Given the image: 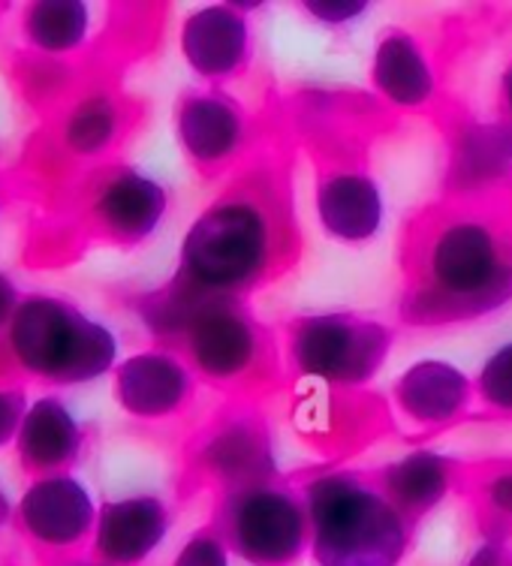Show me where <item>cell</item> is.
Returning a JSON list of instances; mask_svg holds the SVG:
<instances>
[{
    "label": "cell",
    "mask_w": 512,
    "mask_h": 566,
    "mask_svg": "<svg viewBox=\"0 0 512 566\" xmlns=\"http://www.w3.org/2000/svg\"><path fill=\"white\" fill-rule=\"evenodd\" d=\"M512 302V187L440 197L410 218L401 241L404 326L449 328Z\"/></svg>",
    "instance_id": "cell-1"
},
{
    "label": "cell",
    "mask_w": 512,
    "mask_h": 566,
    "mask_svg": "<svg viewBox=\"0 0 512 566\" xmlns=\"http://www.w3.org/2000/svg\"><path fill=\"white\" fill-rule=\"evenodd\" d=\"M293 190L272 151H253L187 227L173 281L199 295L248 298L299 260Z\"/></svg>",
    "instance_id": "cell-2"
},
{
    "label": "cell",
    "mask_w": 512,
    "mask_h": 566,
    "mask_svg": "<svg viewBox=\"0 0 512 566\" xmlns=\"http://www.w3.org/2000/svg\"><path fill=\"white\" fill-rule=\"evenodd\" d=\"M121 302L143 323L151 344L175 349L202 386L227 398H262L284 380L278 332L253 314L248 298L199 295L166 277Z\"/></svg>",
    "instance_id": "cell-3"
},
{
    "label": "cell",
    "mask_w": 512,
    "mask_h": 566,
    "mask_svg": "<svg viewBox=\"0 0 512 566\" xmlns=\"http://www.w3.org/2000/svg\"><path fill=\"white\" fill-rule=\"evenodd\" d=\"M169 206V187L124 157L94 166L36 202L22 260L31 269H61L94 248L136 251L164 227Z\"/></svg>",
    "instance_id": "cell-4"
},
{
    "label": "cell",
    "mask_w": 512,
    "mask_h": 566,
    "mask_svg": "<svg viewBox=\"0 0 512 566\" xmlns=\"http://www.w3.org/2000/svg\"><path fill=\"white\" fill-rule=\"evenodd\" d=\"M293 480L305 497L316 566H401L414 524L383 494L370 470L332 464Z\"/></svg>",
    "instance_id": "cell-5"
},
{
    "label": "cell",
    "mask_w": 512,
    "mask_h": 566,
    "mask_svg": "<svg viewBox=\"0 0 512 566\" xmlns=\"http://www.w3.org/2000/svg\"><path fill=\"white\" fill-rule=\"evenodd\" d=\"M0 356L19 386L49 392L85 386L118 368V335L73 298L24 293L0 338Z\"/></svg>",
    "instance_id": "cell-6"
},
{
    "label": "cell",
    "mask_w": 512,
    "mask_h": 566,
    "mask_svg": "<svg viewBox=\"0 0 512 566\" xmlns=\"http://www.w3.org/2000/svg\"><path fill=\"white\" fill-rule=\"evenodd\" d=\"M290 377L302 386L365 392L393 356L395 328L353 311H314L278 328Z\"/></svg>",
    "instance_id": "cell-7"
},
{
    "label": "cell",
    "mask_w": 512,
    "mask_h": 566,
    "mask_svg": "<svg viewBox=\"0 0 512 566\" xmlns=\"http://www.w3.org/2000/svg\"><path fill=\"white\" fill-rule=\"evenodd\" d=\"M284 476L278 437L260 398H223L181 449V489L220 491Z\"/></svg>",
    "instance_id": "cell-8"
},
{
    "label": "cell",
    "mask_w": 512,
    "mask_h": 566,
    "mask_svg": "<svg viewBox=\"0 0 512 566\" xmlns=\"http://www.w3.org/2000/svg\"><path fill=\"white\" fill-rule=\"evenodd\" d=\"M208 524L248 566H295L311 555V518L293 476L211 494Z\"/></svg>",
    "instance_id": "cell-9"
},
{
    "label": "cell",
    "mask_w": 512,
    "mask_h": 566,
    "mask_svg": "<svg viewBox=\"0 0 512 566\" xmlns=\"http://www.w3.org/2000/svg\"><path fill=\"white\" fill-rule=\"evenodd\" d=\"M100 503L76 473L28 482L12 506V531L33 566L76 564L91 552Z\"/></svg>",
    "instance_id": "cell-10"
},
{
    "label": "cell",
    "mask_w": 512,
    "mask_h": 566,
    "mask_svg": "<svg viewBox=\"0 0 512 566\" xmlns=\"http://www.w3.org/2000/svg\"><path fill=\"white\" fill-rule=\"evenodd\" d=\"M173 130L190 169L206 181H227L257 148L251 112L227 87H185L175 99Z\"/></svg>",
    "instance_id": "cell-11"
},
{
    "label": "cell",
    "mask_w": 512,
    "mask_h": 566,
    "mask_svg": "<svg viewBox=\"0 0 512 566\" xmlns=\"http://www.w3.org/2000/svg\"><path fill=\"white\" fill-rule=\"evenodd\" d=\"M260 3H208L185 15L178 28V49L199 85L227 87L251 73L257 33L251 15Z\"/></svg>",
    "instance_id": "cell-12"
},
{
    "label": "cell",
    "mask_w": 512,
    "mask_h": 566,
    "mask_svg": "<svg viewBox=\"0 0 512 566\" xmlns=\"http://www.w3.org/2000/svg\"><path fill=\"white\" fill-rule=\"evenodd\" d=\"M202 382L175 349L151 347L130 353L112 370V395L121 413L143 424H166L194 410Z\"/></svg>",
    "instance_id": "cell-13"
},
{
    "label": "cell",
    "mask_w": 512,
    "mask_h": 566,
    "mask_svg": "<svg viewBox=\"0 0 512 566\" xmlns=\"http://www.w3.org/2000/svg\"><path fill=\"white\" fill-rule=\"evenodd\" d=\"M314 211L328 239L359 248L380 235L386 199L359 157H323L314 175Z\"/></svg>",
    "instance_id": "cell-14"
},
{
    "label": "cell",
    "mask_w": 512,
    "mask_h": 566,
    "mask_svg": "<svg viewBox=\"0 0 512 566\" xmlns=\"http://www.w3.org/2000/svg\"><path fill=\"white\" fill-rule=\"evenodd\" d=\"M512 187V120L461 115L447 127L443 197H485Z\"/></svg>",
    "instance_id": "cell-15"
},
{
    "label": "cell",
    "mask_w": 512,
    "mask_h": 566,
    "mask_svg": "<svg viewBox=\"0 0 512 566\" xmlns=\"http://www.w3.org/2000/svg\"><path fill=\"white\" fill-rule=\"evenodd\" d=\"M389 403L407 428L419 434H440L473 413L477 389L458 365L431 356L407 365L395 377Z\"/></svg>",
    "instance_id": "cell-16"
},
{
    "label": "cell",
    "mask_w": 512,
    "mask_h": 566,
    "mask_svg": "<svg viewBox=\"0 0 512 566\" xmlns=\"http://www.w3.org/2000/svg\"><path fill=\"white\" fill-rule=\"evenodd\" d=\"M368 82L374 99H380L386 109L407 115H426L440 97V76L431 49L419 33L401 24H389L377 36Z\"/></svg>",
    "instance_id": "cell-17"
},
{
    "label": "cell",
    "mask_w": 512,
    "mask_h": 566,
    "mask_svg": "<svg viewBox=\"0 0 512 566\" xmlns=\"http://www.w3.org/2000/svg\"><path fill=\"white\" fill-rule=\"evenodd\" d=\"M173 522V503L154 491L103 501L87 557L103 566H143L166 543Z\"/></svg>",
    "instance_id": "cell-18"
},
{
    "label": "cell",
    "mask_w": 512,
    "mask_h": 566,
    "mask_svg": "<svg viewBox=\"0 0 512 566\" xmlns=\"http://www.w3.org/2000/svg\"><path fill=\"white\" fill-rule=\"evenodd\" d=\"M12 449L28 482L73 473L87 449V428L58 392L36 395Z\"/></svg>",
    "instance_id": "cell-19"
},
{
    "label": "cell",
    "mask_w": 512,
    "mask_h": 566,
    "mask_svg": "<svg viewBox=\"0 0 512 566\" xmlns=\"http://www.w3.org/2000/svg\"><path fill=\"white\" fill-rule=\"evenodd\" d=\"M464 468L468 464L461 458L447 455V452L431 447H416L393 458V461H383L380 468H370V473H374L383 494L416 527L447 501L452 491H461Z\"/></svg>",
    "instance_id": "cell-20"
},
{
    "label": "cell",
    "mask_w": 512,
    "mask_h": 566,
    "mask_svg": "<svg viewBox=\"0 0 512 566\" xmlns=\"http://www.w3.org/2000/svg\"><path fill=\"white\" fill-rule=\"evenodd\" d=\"M393 422L389 407H383L368 392H335L305 386V403L299 410V424L311 440L332 443L335 452H347V447H362L370 437H377Z\"/></svg>",
    "instance_id": "cell-21"
},
{
    "label": "cell",
    "mask_w": 512,
    "mask_h": 566,
    "mask_svg": "<svg viewBox=\"0 0 512 566\" xmlns=\"http://www.w3.org/2000/svg\"><path fill=\"white\" fill-rule=\"evenodd\" d=\"M19 45L49 57H79L94 43V12L79 0H40L15 12Z\"/></svg>",
    "instance_id": "cell-22"
},
{
    "label": "cell",
    "mask_w": 512,
    "mask_h": 566,
    "mask_svg": "<svg viewBox=\"0 0 512 566\" xmlns=\"http://www.w3.org/2000/svg\"><path fill=\"white\" fill-rule=\"evenodd\" d=\"M461 491L470 503L485 515L491 531L512 524V458L510 461H485V464H468Z\"/></svg>",
    "instance_id": "cell-23"
},
{
    "label": "cell",
    "mask_w": 512,
    "mask_h": 566,
    "mask_svg": "<svg viewBox=\"0 0 512 566\" xmlns=\"http://www.w3.org/2000/svg\"><path fill=\"white\" fill-rule=\"evenodd\" d=\"M477 407L503 422H512V340H503L482 359L477 377Z\"/></svg>",
    "instance_id": "cell-24"
},
{
    "label": "cell",
    "mask_w": 512,
    "mask_h": 566,
    "mask_svg": "<svg viewBox=\"0 0 512 566\" xmlns=\"http://www.w3.org/2000/svg\"><path fill=\"white\" fill-rule=\"evenodd\" d=\"M173 566H232V552L220 539L211 524H202L199 531L187 536L185 545L178 548Z\"/></svg>",
    "instance_id": "cell-25"
},
{
    "label": "cell",
    "mask_w": 512,
    "mask_h": 566,
    "mask_svg": "<svg viewBox=\"0 0 512 566\" xmlns=\"http://www.w3.org/2000/svg\"><path fill=\"white\" fill-rule=\"evenodd\" d=\"M28 407H31V389L28 386H7V382H0V449L15 443Z\"/></svg>",
    "instance_id": "cell-26"
},
{
    "label": "cell",
    "mask_w": 512,
    "mask_h": 566,
    "mask_svg": "<svg viewBox=\"0 0 512 566\" xmlns=\"http://www.w3.org/2000/svg\"><path fill=\"white\" fill-rule=\"evenodd\" d=\"M368 3L362 0H307L302 3V12L316 24L326 28H347V24L359 22L362 15H368Z\"/></svg>",
    "instance_id": "cell-27"
},
{
    "label": "cell",
    "mask_w": 512,
    "mask_h": 566,
    "mask_svg": "<svg viewBox=\"0 0 512 566\" xmlns=\"http://www.w3.org/2000/svg\"><path fill=\"white\" fill-rule=\"evenodd\" d=\"M494 115L512 120V57L503 64L501 76H498V91H494Z\"/></svg>",
    "instance_id": "cell-28"
},
{
    "label": "cell",
    "mask_w": 512,
    "mask_h": 566,
    "mask_svg": "<svg viewBox=\"0 0 512 566\" xmlns=\"http://www.w3.org/2000/svg\"><path fill=\"white\" fill-rule=\"evenodd\" d=\"M464 566H506V548L501 539H485Z\"/></svg>",
    "instance_id": "cell-29"
},
{
    "label": "cell",
    "mask_w": 512,
    "mask_h": 566,
    "mask_svg": "<svg viewBox=\"0 0 512 566\" xmlns=\"http://www.w3.org/2000/svg\"><path fill=\"white\" fill-rule=\"evenodd\" d=\"M24 199L22 185H19V178L12 169H0V214L12 206V202H19Z\"/></svg>",
    "instance_id": "cell-30"
},
{
    "label": "cell",
    "mask_w": 512,
    "mask_h": 566,
    "mask_svg": "<svg viewBox=\"0 0 512 566\" xmlns=\"http://www.w3.org/2000/svg\"><path fill=\"white\" fill-rule=\"evenodd\" d=\"M7 522H12V506L10 501H7V494L0 491V527H3Z\"/></svg>",
    "instance_id": "cell-31"
},
{
    "label": "cell",
    "mask_w": 512,
    "mask_h": 566,
    "mask_svg": "<svg viewBox=\"0 0 512 566\" xmlns=\"http://www.w3.org/2000/svg\"><path fill=\"white\" fill-rule=\"evenodd\" d=\"M66 566H103V564H97V560H91V557H82V560H76V564H66Z\"/></svg>",
    "instance_id": "cell-32"
},
{
    "label": "cell",
    "mask_w": 512,
    "mask_h": 566,
    "mask_svg": "<svg viewBox=\"0 0 512 566\" xmlns=\"http://www.w3.org/2000/svg\"><path fill=\"white\" fill-rule=\"evenodd\" d=\"M10 12H12V7H7V3H0V22H3V19H7Z\"/></svg>",
    "instance_id": "cell-33"
},
{
    "label": "cell",
    "mask_w": 512,
    "mask_h": 566,
    "mask_svg": "<svg viewBox=\"0 0 512 566\" xmlns=\"http://www.w3.org/2000/svg\"><path fill=\"white\" fill-rule=\"evenodd\" d=\"M506 566H512V555H506Z\"/></svg>",
    "instance_id": "cell-34"
},
{
    "label": "cell",
    "mask_w": 512,
    "mask_h": 566,
    "mask_svg": "<svg viewBox=\"0 0 512 566\" xmlns=\"http://www.w3.org/2000/svg\"><path fill=\"white\" fill-rule=\"evenodd\" d=\"M0 566H22V564H0Z\"/></svg>",
    "instance_id": "cell-35"
},
{
    "label": "cell",
    "mask_w": 512,
    "mask_h": 566,
    "mask_svg": "<svg viewBox=\"0 0 512 566\" xmlns=\"http://www.w3.org/2000/svg\"><path fill=\"white\" fill-rule=\"evenodd\" d=\"M0 160H3V151H0ZM0 169H3V166H0Z\"/></svg>",
    "instance_id": "cell-36"
}]
</instances>
